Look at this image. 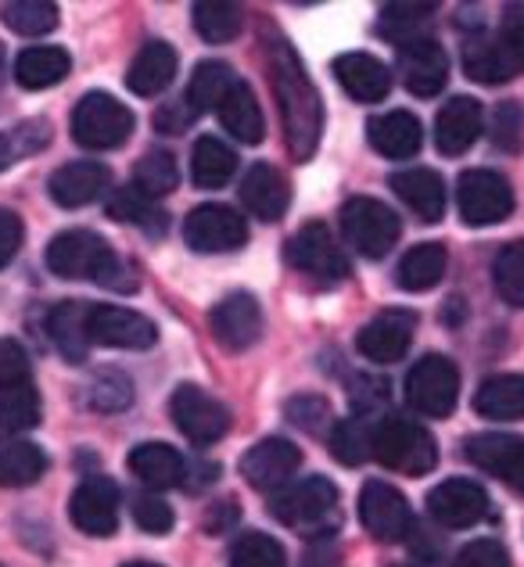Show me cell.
<instances>
[{
	"instance_id": "6da1fadb",
	"label": "cell",
	"mask_w": 524,
	"mask_h": 567,
	"mask_svg": "<svg viewBox=\"0 0 524 567\" xmlns=\"http://www.w3.org/2000/svg\"><path fill=\"white\" fill-rule=\"evenodd\" d=\"M269 80H274V94L280 101V118L291 155L306 162L317 152V141L323 133V104L317 86L306 76L302 62H298V54L284 40L269 48Z\"/></svg>"
},
{
	"instance_id": "7a4b0ae2",
	"label": "cell",
	"mask_w": 524,
	"mask_h": 567,
	"mask_svg": "<svg viewBox=\"0 0 524 567\" xmlns=\"http://www.w3.org/2000/svg\"><path fill=\"white\" fill-rule=\"evenodd\" d=\"M48 270L65 280H97L101 288H112V291L137 288L130 262L119 259L112 245L94 230L58 234L48 245Z\"/></svg>"
},
{
	"instance_id": "3957f363",
	"label": "cell",
	"mask_w": 524,
	"mask_h": 567,
	"mask_svg": "<svg viewBox=\"0 0 524 567\" xmlns=\"http://www.w3.org/2000/svg\"><path fill=\"white\" fill-rule=\"evenodd\" d=\"M370 450L388 471L399 474H428L439 464V445L431 439V431L395 413H388L384 421H373Z\"/></svg>"
},
{
	"instance_id": "277c9868",
	"label": "cell",
	"mask_w": 524,
	"mask_h": 567,
	"mask_svg": "<svg viewBox=\"0 0 524 567\" xmlns=\"http://www.w3.org/2000/svg\"><path fill=\"white\" fill-rule=\"evenodd\" d=\"M274 517L280 525L309 532V535H323L335 532L338 525V488L327 477H306L291 488H284L274 499Z\"/></svg>"
},
{
	"instance_id": "5b68a950",
	"label": "cell",
	"mask_w": 524,
	"mask_h": 567,
	"mask_svg": "<svg viewBox=\"0 0 524 567\" xmlns=\"http://www.w3.org/2000/svg\"><path fill=\"white\" fill-rule=\"evenodd\" d=\"M130 133H133V112L104 91L80 97L76 112H72V137L83 147H90V152H112V147L130 141Z\"/></svg>"
},
{
	"instance_id": "8992f818",
	"label": "cell",
	"mask_w": 524,
	"mask_h": 567,
	"mask_svg": "<svg viewBox=\"0 0 524 567\" xmlns=\"http://www.w3.org/2000/svg\"><path fill=\"white\" fill-rule=\"evenodd\" d=\"M341 230L363 259H384L399 241V216L378 198H349L341 205Z\"/></svg>"
},
{
	"instance_id": "52a82bcc",
	"label": "cell",
	"mask_w": 524,
	"mask_h": 567,
	"mask_svg": "<svg viewBox=\"0 0 524 567\" xmlns=\"http://www.w3.org/2000/svg\"><path fill=\"white\" fill-rule=\"evenodd\" d=\"M460 399V374L445 355H424L407 374V402L421 416H449Z\"/></svg>"
},
{
	"instance_id": "ba28073f",
	"label": "cell",
	"mask_w": 524,
	"mask_h": 567,
	"mask_svg": "<svg viewBox=\"0 0 524 567\" xmlns=\"http://www.w3.org/2000/svg\"><path fill=\"white\" fill-rule=\"evenodd\" d=\"M169 413L179 435L194 445H213L230 431V410L198 384H179L169 399Z\"/></svg>"
},
{
	"instance_id": "9c48e42d",
	"label": "cell",
	"mask_w": 524,
	"mask_h": 567,
	"mask_svg": "<svg viewBox=\"0 0 524 567\" xmlns=\"http://www.w3.org/2000/svg\"><path fill=\"white\" fill-rule=\"evenodd\" d=\"M460 216L468 227H492L514 213V190L492 169H471L456 184Z\"/></svg>"
},
{
	"instance_id": "30bf717a",
	"label": "cell",
	"mask_w": 524,
	"mask_h": 567,
	"mask_svg": "<svg viewBox=\"0 0 524 567\" xmlns=\"http://www.w3.org/2000/svg\"><path fill=\"white\" fill-rule=\"evenodd\" d=\"M208 327H213V338L227 352H248L263 338V327H266L259 298L248 291L227 295L208 312Z\"/></svg>"
},
{
	"instance_id": "8fae6325",
	"label": "cell",
	"mask_w": 524,
	"mask_h": 567,
	"mask_svg": "<svg viewBox=\"0 0 524 567\" xmlns=\"http://www.w3.org/2000/svg\"><path fill=\"white\" fill-rule=\"evenodd\" d=\"M184 241L194 251H205V256H219V251H234L248 241V227L245 219L234 213L230 205H198L194 213L184 219Z\"/></svg>"
},
{
	"instance_id": "7c38bea8",
	"label": "cell",
	"mask_w": 524,
	"mask_h": 567,
	"mask_svg": "<svg viewBox=\"0 0 524 567\" xmlns=\"http://www.w3.org/2000/svg\"><path fill=\"white\" fill-rule=\"evenodd\" d=\"M359 520H363V528L381 543L407 539L413 528V514H410L407 496L388 482L363 485V492H359Z\"/></svg>"
},
{
	"instance_id": "4fadbf2b",
	"label": "cell",
	"mask_w": 524,
	"mask_h": 567,
	"mask_svg": "<svg viewBox=\"0 0 524 567\" xmlns=\"http://www.w3.org/2000/svg\"><path fill=\"white\" fill-rule=\"evenodd\" d=\"M119 485L112 477H83L80 488L69 499V517L80 532L94 535V539H109L119 528Z\"/></svg>"
},
{
	"instance_id": "5bb4252c",
	"label": "cell",
	"mask_w": 524,
	"mask_h": 567,
	"mask_svg": "<svg viewBox=\"0 0 524 567\" xmlns=\"http://www.w3.org/2000/svg\"><path fill=\"white\" fill-rule=\"evenodd\" d=\"M288 262L295 270H302L317 280L335 284L349 274V259L346 251L338 248L335 234L323 227V223H306L291 241H288Z\"/></svg>"
},
{
	"instance_id": "9a60e30c",
	"label": "cell",
	"mask_w": 524,
	"mask_h": 567,
	"mask_svg": "<svg viewBox=\"0 0 524 567\" xmlns=\"http://www.w3.org/2000/svg\"><path fill=\"white\" fill-rule=\"evenodd\" d=\"M90 341L104 349L144 352L158 341V327L126 306H94V312H90Z\"/></svg>"
},
{
	"instance_id": "2e32d148",
	"label": "cell",
	"mask_w": 524,
	"mask_h": 567,
	"mask_svg": "<svg viewBox=\"0 0 524 567\" xmlns=\"http://www.w3.org/2000/svg\"><path fill=\"white\" fill-rule=\"evenodd\" d=\"M428 514L442 528H474L477 520L489 517V496L468 477H449L428 492Z\"/></svg>"
},
{
	"instance_id": "e0dca14e",
	"label": "cell",
	"mask_w": 524,
	"mask_h": 567,
	"mask_svg": "<svg viewBox=\"0 0 524 567\" xmlns=\"http://www.w3.org/2000/svg\"><path fill=\"white\" fill-rule=\"evenodd\" d=\"M417 331L413 309H381L356 338V349L367 355L370 363H399L407 355Z\"/></svg>"
},
{
	"instance_id": "ac0fdd59",
	"label": "cell",
	"mask_w": 524,
	"mask_h": 567,
	"mask_svg": "<svg viewBox=\"0 0 524 567\" xmlns=\"http://www.w3.org/2000/svg\"><path fill=\"white\" fill-rule=\"evenodd\" d=\"M298 464H302V453L295 450V442L288 439H263L242 456V477L259 492H274L280 485H288Z\"/></svg>"
},
{
	"instance_id": "d6986e66",
	"label": "cell",
	"mask_w": 524,
	"mask_h": 567,
	"mask_svg": "<svg viewBox=\"0 0 524 567\" xmlns=\"http://www.w3.org/2000/svg\"><path fill=\"white\" fill-rule=\"evenodd\" d=\"M468 456L471 464L500 477L503 485H511L524 496V439L503 435V431H485V435H474L468 442Z\"/></svg>"
},
{
	"instance_id": "ffe728a7",
	"label": "cell",
	"mask_w": 524,
	"mask_h": 567,
	"mask_svg": "<svg viewBox=\"0 0 524 567\" xmlns=\"http://www.w3.org/2000/svg\"><path fill=\"white\" fill-rule=\"evenodd\" d=\"M112 184V173L104 162H69V166L54 169L48 190L51 202L62 208H83L90 202H97Z\"/></svg>"
},
{
	"instance_id": "44dd1931",
	"label": "cell",
	"mask_w": 524,
	"mask_h": 567,
	"mask_svg": "<svg viewBox=\"0 0 524 567\" xmlns=\"http://www.w3.org/2000/svg\"><path fill=\"white\" fill-rule=\"evenodd\" d=\"M399 69L407 91L417 97H435L449 80V62L435 40H413L399 48Z\"/></svg>"
},
{
	"instance_id": "7402d4cb",
	"label": "cell",
	"mask_w": 524,
	"mask_h": 567,
	"mask_svg": "<svg viewBox=\"0 0 524 567\" xmlns=\"http://www.w3.org/2000/svg\"><path fill=\"white\" fill-rule=\"evenodd\" d=\"M335 76L341 83V91L363 104L381 101L388 91H392V72H388V65L363 51L335 58Z\"/></svg>"
},
{
	"instance_id": "603a6c76",
	"label": "cell",
	"mask_w": 524,
	"mask_h": 567,
	"mask_svg": "<svg viewBox=\"0 0 524 567\" xmlns=\"http://www.w3.org/2000/svg\"><path fill=\"white\" fill-rule=\"evenodd\" d=\"M242 202L256 219L277 223V219H284V213H288L291 190H288V181H284L274 166L256 162V166H251L245 173V181H242Z\"/></svg>"
},
{
	"instance_id": "cb8c5ba5",
	"label": "cell",
	"mask_w": 524,
	"mask_h": 567,
	"mask_svg": "<svg viewBox=\"0 0 524 567\" xmlns=\"http://www.w3.org/2000/svg\"><path fill=\"white\" fill-rule=\"evenodd\" d=\"M477 133H482V104L474 97H453L435 118V144L449 158L468 152Z\"/></svg>"
},
{
	"instance_id": "d4e9b609",
	"label": "cell",
	"mask_w": 524,
	"mask_h": 567,
	"mask_svg": "<svg viewBox=\"0 0 524 567\" xmlns=\"http://www.w3.org/2000/svg\"><path fill=\"white\" fill-rule=\"evenodd\" d=\"M176 65H179V58H176V51L169 48V43L166 40H152V43H144L137 58H133V65L126 72V86L137 97H155L173 83Z\"/></svg>"
},
{
	"instance_id": "484cf974",
	"label": "cell",
	"mask_w": 524,
	"mask_h": 567,
	"mask_svg": "<svg viewBox=\"0 0 524 567\" xmlns=\"http://www.w3.org/2000/svg\"><path fill=\"white\" fill-rule=\"evenodd\" d=\"M392 190L399 194L402 202L410 205V213L421 223H439L445 213V187L442 176L431 169H402L392 173Z\"/></svg>"
},
{
	"instance_id": "4316f807",
	"label": "cell",
	"mask_w": 524,
	"mask_h": 567,
	"mask_svg": "<svg viewBox=\"0 0 524 567\" xmlns=\"http://www.w3.org/2000/svg\"><path fill=\"white\" fill-rule=\"evenodd\" d=\"M370 147L384 158H410L421 152V123L410 112H388L367 123Z\"/></svg>"
},
{
	"instance_id": "83f0119b",
	"label": "cell",
	"mask_w": 524,
	"mask_h": 567,
	"mask_svg": "<svg viewBox=\"0 0 524 567\" xmlns=\"http://www.w3.org/2000/svg\"><path fill=\"white\" fill-rule=\"evenodd\" d=\"M90 312H94V306H86V302H62V306H54L48 320L54 346L69 363H86V352L94 346V341H90Z\"/></svg>"
},
{
	"instance_id": "f1b7e54d",
	"label": "cell",
	"mask_w": 524,
	"mask_h": 567,
	"mask_svg": "<svg viewBox=\"0 0 524 567\" xmlns=\"http://www.w3.org/2000/svg\"><path fill=\"white\" fill-rule=\"evenodd\" d=\"M216 112H219V123L227 126V133H234L242 144H259L266 137V118L259 109V97L251 94L248 83L237 80Z\"/></svg>"
},
{
	"instance_id": "f546056e",
	"label": "cell",
	"mask_w": 524,
	"mask_h": 567,
	"mask_svg": "<svg viewBox=\"0 0 524 567\" xmlns=\"http://www.w3.org/2000/svg\"><path fill=\"white\" fill-rule=\"evenodd\" d=\"M130 471L152 488H176L184 482L187 464L173 445L166 442H144L130 453Z\"/></svg>"
},
{
	"instance_id": "4dcf8cb0",
	"label": "cell",
	"mask_w": 524,
	"mask_h": 567,
	"mask_svg": "<svg viewBox=\"0 0 524 567\" xmlns=\"http://www.w3.org/2000/svg\"><path fill=\"white\" fill-rule=\"evenodd\" d=\"M72 69V58L65 48H54V43H43V48H29L19 54L14 62V80L25 91H48V86L62 83Z\"/></svg>"
},
{
	"instance_id": "1f68e13d",
	"label": "cell",
	"mask_w": 524,
	"mask_h": 567,
	"mask_svg": "<svg viewBox=\"0 0 524 567\" xmlns=\"http://www.w3.org/2000/svg\"><path fill=\"white\" fill-rule=\"evenodd\" d=\"M43 471H48V456H43L40 445L0 435V488H25L40 482Z\"/></svg>"
},
{
	"instance_id": "d6a6232c",
	"label": "cell",
	"mask_w": 524,
	"mask_h": 567,
	"mask_svg": "<svg viewBox=\"0 0 524 567\" xmlns=\"http://www.w3.org/2000/svg\"><path fill=\"white\" fill-rule=\"evenodd\" d=\"M474 410L489 421H521L524 416V374H500L482 381L474 392Z\"/></svg>"
},
{
	"instance_id": "836d02e7",
	"label": "cell",
	"mask_w": 524,
	"mask_h": 567,
	"mask_svg": "<svg viewBox=\"0 0 524 567\" xmlns=\"http://www.w3.org/2000/svg\"><path fill=\"white\" fill-rule=\"evenodd\" d=\"M237 173V155L230 144H223L219 137H202L191 152V176L202 190L227 187Z\"/></svg>"
},
{
	"instance_id": "e575fe53",
	"label": "cell",
	"mask_w": 524,
	"mask_h": 567,
	"mask_svg": "<svg viewBox=\"0 0 524 567\" xmlns=\"http://www.w3.org/2000/svg\"><path fill=\"white\" fill-rule=\"evenodd\" d=\"M234 83H237V76H234V69L227 62H202L198 69H194L191 83H187V97H184L187 109L194 115H202L208 109H219Z\"/></svg>"
},
{
	"instance_id": "d590c367",
	"label": "cell",
	"mask_w": 524,
	"mask_h": 567,
	"mask_svg": "<svg viewBox=\"0 0 524 567\" xmlns=\"http://www.w3.org/2000/svg\"><path fill=\"white\" fill-rule=\"evenodd\" d=\"M399 288L402 291H428L445 277V248L435 241H424L410 248L399 262Z\"/></svg>"
},
{
	"instance_id": "8d00e7d4",
	"label": "cell",
	"mask_w": 524,
	"mask_h": 567,
	"mask_svg": "<svg viewBox=\"0 0 524 567\" xmlns=\"http://www.w3.org/2000/svg\"><path fill=\"white\" fill-rule=\"evenodd\" d=\"M43 402L33 381H14V384H0V427L8 431H29L40 424Z\"/></svg>"
},
{
	"instance_id": "74e56055",
	"label": "cell",
	"mask_w": 524,
	"mask_h": 567,
	"mask_svg": "<svg viewBox=\"0 0 524 567\" xmlns=\"http://www.w3.org/2000/svg\"><path fill=\"white\" fill-rule=\"evenodd\" d=\"M463 69H468V76L474 83H485V86L506 83L514 76V65L506 62L500 40H485V37H474L463 43Z\"/></svg>"
},
{
	"instance_id": "f35d334b",
	"label": "cell",
	"mask_w": 524,
	"mask_h": 567,
	"mask_svg": "<svg viewBox=\"0 0 524 567\" xmlns=\"http://www.w3.org/2000/svg\"><path fill=\"white\" fill-rule=\"evenodd\" d=\"M179 184V166L173 152L166 147H152V152H144L137 169H133V187H137L144 198H166L169 190H176Z\"/></svg>"
},
{
	"instance_id": "ab89813d",
	"label": "cell",
	"mask_w": 524,
	"mask_h": 567,
	"mask_svg": "<svg viewBox=\"0 0 524 567\" xmlns=\"http://www.w3.org/2000/svg\"><path fill=\"white\" fill-rule=\"evenodd\" d=\"M435 14V4H384L381 8V33L407 48L413 40H428V22Z\"/></svg>"
},
{
	"instance_id": "60d3db41",
	"label": "cell",
	"mask_w": 524,
	"mask_h": 567,
	"mask_svg": "<svg viewBox=\"0 0 524 567\" xmlns=\"http://www.w3.org/2000/svg\"><path fill=\"white\" fill-rule=\"evenodd\" d=\"M373 421L370 416H352V421H338L331 427V453L338 464L356 467L367 456H373Z\"/></svg>"
},
{
	"instance_id": "b9f144b4",
	"label": "cell",
	"mask_w": 524,
	"mask_h": 567,
	"mask_svg": "<svg viewBox=\"0 0 524 567\" xmlns=\"http://www.w3.org/2000/svg\"><path fill=\"white\" fill-rule=\"evenodd\" d=\"M109 216L115 223H137V227H144V230L155 227V234L166 230V213H162V208H155V202L144 198V194L133 187V184L130 187H119L112 194V198H109Z\"/></svg>"
},
{
	"instance_id": "7bdbcfd3",
	"label": "cell",
	"mask_w": 524,
	"mask_h": 567,
	"mask_svg": "<svg viewBox=\"0 0 524 567\" xmlns=\"http://www.w3.org/2000/svg\"><path fill=\"white\" fill-rule=\"evenodd\" d=\"M194 29L208 43H230L242 33V8L223 4V0H202L194 4Z\"/></svg>"
},
{
	"instance_id": "ee69618b",
	"label": "cell",
	"mask_w": 524,
	"mask_h": 567,
	"mask_svg": "<svg viewBox=\"0 0 524 567\" xmlns=\"http://www.w3.org/2000/svg\"><path fill=\"white\" fill-rule=\"evenodd\" d=\"M0 19L22 37H43L58 25V8L51 0H11L0 4Z\"/></svg>"
},
{
	"instance_id": "f6af8a7d",
	"label": "cell",
	"mask_w": 524,
	"mask_h": 567,
	"mask_svg": "<svg viewBox=\"0 0 524 567\" xmlns=\"http://www.w3.org/2000/svg\"><path fill=\"white\" fill-rule=\"evenodd\" d=\"M48 144H51L48 118H29V123L14 126L11 133H0V173L25 155H37L40 147H48Z\"/></svg>"
},
{
	"instance_id": "bcb514c9",
	"label": "cell",
	"mask_w": 524,
	"mask_h": 567,
	"mask_svg": "<svg viewBox=\"0 0 524 567\" xmlns=\"http://www.w3.org/2000/svg\"><path fill=\"white\" fill-rule=\"evenodd\" d=\"M86 402L101 413H119L133 402V381L123 370H101L94 381L86 384Z\"/></svg>"
},
{
	"instance_id": "7dc6e473",
	"label": "cell",
	"mask_w": 524,
	"mask_h": 567,
	"mask_svg": "<svg viewBox=\"0 0 524 567\" xmlns=\"http://www.w3.org/2000/svg\"><path fill=\"white\" fill-rule=\"evenodd\" d=\"M492 280L503 302L524 309V241H514L500 251L496 266H492Z\"/></svg>"
},
{
	"instance_id": "c3c4849f",
	"label": "cell",
	"mask_w": 524,
	"mask_h": 567,
	"mask_svg": "<svg viewBox=\"0 0 524 567\" xmlns=\"http://www.w3.org/2000/svg\"><path fill=\"white\" fill-rule=\"evenodd\" d=\"M230 567H288L277 539L263 532H245L230 549Z\"/></svg>"
},
{
	"instance_id": "681fc988",
	"label": "cell",
	"mask_w": 524,
	"mask_h": 567,
	"mask_svg": "<svg viewBox=\"0 0 524 567\" xmlns=\"http://www.w3.org/2000/svg\"><path fill=\"white\" fill-rule=\"evenodd\" d=\"M284 413H288L291 424L309 431V435H320L323 427H331V406H327L323 395H298L284 406Z\"/></svg>"
},
{
	"instance_id": "f907efd6",
	"label": "cell",
	"mask_w": 524,
	"mask_h": 567,
	"mask_svg": "<svg viewBox=\"0 0 524 567\" xmlns=\"http://www.w3.org/2000/svg\"><path fill=\"white\" fill-rule=\"evenodd\" d=\"M492 141L503 152H521L524 144V115L517 101H503L496 104V115H492Z\"/></svg>"
},
{
	"instance_id": "816d5d0a",
	"label": "cell",
	"mask_w": 524,
	"mask_h": 567,
	"mask_svg": "<svg viewBox=\"0 0 524 567\" xmlns=\"http://www.w3.org/2000/svg\"><path fill=\"white\" fill-rule=\"evenodd\" d=\"M133 520H137V525L144 532H152V535H166L176 525L173 506L166 499H158V496H137V499H133Z\"/></svg>"
},
{
	"instance_id": "f5cc1de1",
	"label": "cell",
	"mask_w": 524,
	"mask_h": 567,
	"mask_svg": "<svg viewBox=\"0 0 524 567\" xmlns=\"http://www.w3.org/2000/svg\"><path fill=\"white\" fill-rule=\"evenodd\" d=\"M453 567H511V554L496 539H474L460 549Z\"/></svg>"
},
{
	"instance_id": "db71d44e",
	"label": "cell",
	"mask_w": 524,
	"mask_h": 567,
	"mask_svg": "<svg viewBox=\"0 0 524 567\" xmlns=\"http://www.w3.org/2000/svg\"><path fill=\"white\" fill-rule=\"evenodd\" d=\"M29 381V355L19 341L0 338V384Z\"/></svg>"
},
{
	"instance_id": "11a10c76",
	"label": "cell",
	"mask_w": 524,
	"mask_h": 567,
	"mask_svg": "<svg viewBox=\"0 0 524 567\" xmlns=\"http://www.w3.org/2000/svg\"><path fill=\"white\" fill-rule=\"evenodd\" d=\"M22 248V219L11 208H0V270L19 256Z\"/></svg>"
},
{
	"instance_id": "9f6ffc18",
	"label": "cell",
	"mask_w": 524,
	"mask_h": 567,
	"mask_svg": "<svg viewBox=\"0 0 524 567\" xmlns=\"http://www.w3.org/2000/svg\"><path fill=\"white\" fill-rule=\"evenodd\" d=\"M194 118H198V115L187 109V101H169V104H162V109H158L155 126H158V133H184Z\"/></svg>"
},
{
	"instance_id": "6f0895ef",
	"label": "cell",
	"mask_w": 524,
	"mask_h": 567,
	"mask_svg": "<svg viewBox=\"0 0 524 567\" xmlns=\"http://www.w3.org/2000/svg\"><path fill=\"white\" fill-rule=\"evenodd\" d=\"M500 48L506 54V62L514 65V72H521L524 69V19H511L503 25Z\"/></svg>"
},
{
	"instance_id": "680465c9",
	"label": "cell",
	"mask_w": 524,
	"mask_h": 567,
	"mask_svg": "<svg viewBox=\"0 0 524 567\" xmlns=\"http://www.w3.org/2000/svg\"><path fill=\"white\" fill-rule=\"evenodd\" d=\"M237 517H242V511H237V506H234L230 499H227V503H216V506H213V517H205V528H208V532H227Z\"/></svg>"
},
{
	"instance_id": "91938a15",
	"label": "cell",
	"mask_w": 524,
	"mask_h": 567,
	"mask_svg": "<svg viewBox=\"0 0 524 567\" xmlns=\"http://www.w3.org/2000/svg\"><path fill=\"white\" fill-rule=\"evenodd\" d=\"M302 567H341V557H338V549L331 543H320L302 557Z\"/></svg>"
},
{
	"instance_id": "94428289",
	"label": "cell",
	"mask_w": 524,
	"mask_h": 567,
	"mask_svg": "<svg viewBox=\"0 0 524 567\" xmlns=\"http://www.w3.org/2000/svg\"><path fill=\"white\" fill-rule=\"evenodd\" d=\"M0 76H4V43H0Z\"/></svg>"
},
{
	"instance_id": "6125c7cd",
	"label": "cell",
	"mask_w": 524,
	"mask_h": 567,
	"mask_svg": "<svg viewBox=\"0 0 524 567\" xmlns=\"http://www.w3.org/2000/svg\"><path fill=\"white\" fill-rule=\"evenodd\" d=\"M126 567H158V564H144V560H133V564H126Z\"/></svg>"
},
{
	"instance_id": "be15d7a7",
	"label": "cell",
	"mask_w": 524,
	"mask_h": 567,
	"mask_svg": "<svg viewBox=\"0 0 524 567\" xmlns=\"http://www.w3.org/2000/svg\"><path fill=\"white\" fill-rule=\"evenodd\" d=\"M0 567H4V564H0Z\"/></svg>"
}]
</instances>
